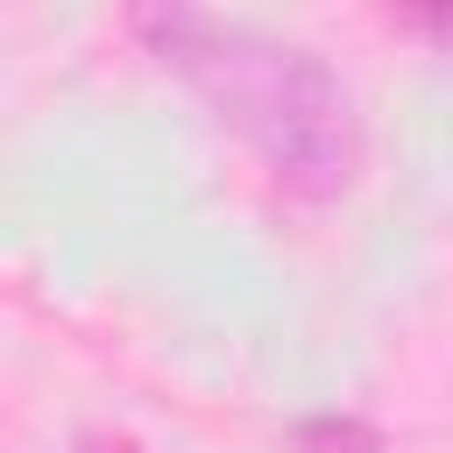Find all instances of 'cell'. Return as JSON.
<instances>
[{
  "mask_svg": "<svg viewBox=\"0 0 453 453\" xmlns=\"http://www.w3.org/2000/svg\"><path fill=\"white\" fill-rule=\"evenodd\" d=\"M127 28L163 71H177L219 113V127H234L255 149V163L283 191L297 198L347 191L361 163V120H354V92L319 50L205 7H142L127 14Z\"/></svg>",
  "mask_w": 453,
  "mask_h": 453,
  "instance_id": "1",
  "label": "cell"
},
{
  "mask_svg": "<svg viewBox=\"0 0 453 453\" xmlns=\"http://www.w3.org/2000/svg\"><path fill=\"white\" fill-rule=\"evenodd\" d=\"M290 446L297 453H382V432L354 411H326V418H304L290 432Z\"/></svg>",
  "mask_w": 453,
  "mask_h": 453,
  "instance_id": "2",
  "label": "cell"
},
{
  "mask_svg": "<svg viewBox=\"0 0 453 453\" xmlns=\"http://www.w3.org/2000/svg\"><path fill=\"white\" fill-rule=\"evenodd\" d=\"M396 28L432 35V42H446V50H453V7H432V14H396Z\"/></svg>",
  "mask_w": 453,
  "mask_h": 453,
  "instance_id": "3",
  "label": "cell"
},
{
  "mask_svg": "<svg viewBox=\"0 0 453 453\" xmlns=\"http://www.w3.org/2000/svg\"><path fill=\"white\" fill-rule=\"evenodd\" d=\"M78 453H149L142 439H127V432H85L78 439Z\"/></svg>",
  "mask_w": 453,
  "mask_h": 453,
  "instance_id": "4",
  "label": "cell"
}]
</instances>
